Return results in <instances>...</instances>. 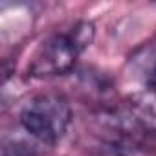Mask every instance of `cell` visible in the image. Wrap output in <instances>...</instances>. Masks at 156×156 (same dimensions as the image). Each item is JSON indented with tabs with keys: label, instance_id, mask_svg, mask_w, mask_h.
<instances>
[{
	"label": "cell",
	"instance_id": "cell-3",
	"mask_svg": "<svg viewBox=\"0 0 156 156\" xmlns=\"http://www.w3.org/2000/svg\"><path fill=\"white\" fill-rule=\"evenodd\" d=\"M130 68L145 88L156 90V41L141 46L130 57Z\"/></svg>",
	"mask_w": 156,
	"mask_h": 156
},
{
	"label": "cell",
	"instance_id": "cell-1",
	"mask_svg": "<svg viewBox=\"0 0 156 156\" xmlns=\"http://www.w3.org/2000/svg\"><path fill=\"white\" fill-rule=\"evenodd\" d=\"M94 24L81 20L66 31H57L46 37L31 57L28 73L31 77H57L70 73L79 55L94 41Z\"/></svg>",
	"mask_w": 156,
	"mask_h": 156
},
{
	"label": "cell",
	"instance_id": "cell-2",
	"mask_svg": "<svg viewBox=\"0 0 156 156\" xmlns=\"http://www.w3.org/2000/svg\"><path fill=\"white\" fill-rule=\"evenodd\" d=\"M70 121V103L59 94H41L31 98L19 118L20 129L44 147H53L68 130Z\"/></svg>",
	"mask_w": 156,
	"mask_h": 156
}]
</instances>
